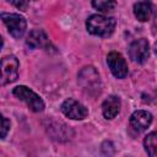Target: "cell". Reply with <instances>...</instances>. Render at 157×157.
Masks as SVG:
<instances>
[{"label":"cell","instance_id":"obj_1","mask_svg":"<svg viewBox=\"0 0 157 157\" xmlns=\"http://www.w3.org/2000/svg\"><path fill=\"white\" fill-rule=\"evenodd\" d=\"M117 26V21L114 17H108L104 15H91L86 21V28L87 31L97 37L107 38L113 34Z\"/></svg>","mask_w":157,"mask_h":157},{"label":"cell","instance_id":"obj_2","mask_svg":"<svg viewBox=\"0 0 157 157\" xmlns=\"http://www.w3.org/2000/svg\"><path fill=\"white\" fill-rule=\"evenodd\" d=\"M77 81L83 92L88 96L96 97L101 93L102 82L98 71L93 66H85L77 75Z\"/></svg>","mask_w":157,"mask_h":157},{"label":"cell","instance_id":"obj_3","mask_svg":"<svg viewBox=\"0 0 157 157\" xmlns=\"http://www.w3.org/2000/svg\"><path fill=\"white\" fill-rule=\"evenodd\" d=\"M12 93L15 97H17L20 101L25 102L27 104V107L36 113L43 112L45 108V104L43 102V99L31 88H28L27 86H16L12 90Z\"/></svg>","mask_w":157,"mask_h":157},{"label":"cell","instance_id":"obj_4","mask_svg":"<svg viewBox=\"0 0 157 157\" xmlns=\"http://www.w3.org/2000/svg\"><path fill=\"white\" fill-rule=\"evenodd\" d=\"M0 17L4 22V25L6 26L9 33L16 38L20 39L27 28V22L26 18L23 16H21L20 13H7V12H1Z\"/></svg>","mask_w":157,"mask_h":157},{"label":"cell","instance_id":"obj_5","mask_svg":"<svg viewBox=\"0 0 157 157\" xmlns=\"http://www.w3.org/2000/svg\"><path fill=\"white\" fill-rule=\"evenodd\" d=\"M18 65V60L15 55H6L1 59V86L17 80Z\"/></svg>","mask_w":157,"mask_h":157},{"label":"cell","instance_id":"obj_6","mask_svg":"<svg viewBox=\"0 0 157 157\" xmlns=\"http://www.w3.org/2000/svg\"><path fill=\"white\" fill-rule=\"evenodd\" d=\"M60 110L65 117L74 120H82L88 115V109L74 98L65 99L60 105Z\"/></svg>","mask_w":157,"mask_h":157},{"label":"cell","instance_id":"obj_7","mask_svg":"<svg viewBox=\"0 0 157 157\" xmlns=\"http://www.w3.org/2000/svg\"><path fill=\"white\" fill-rule=\"evenodd\" d=\"M129 56L134 63L144 64L150 58V44L147 39L140 38L134 40L129 47Z\"/></svg>","mask_w":157,"mask_h":157},{"label":"cell","instance_id":"obj_8","mask_svg":"<svg viewBox=\"0 0 157 157\" xmlns=\"http://www.w3.org/2000/svg\"><path fill=\"white\" fill-rule=\"evenodd\" d=\"M107 64L110 69V72L117 78H124L128 75V64L124 56L118 52H110L107 55Z\"/></svg>","mask_w":157,"mask_h":157},{"label":"cell","instance_id":"obj_9","mask_svg":"<svg viewBox=\"0 0 157 157\" xmlns=\"http://www.w3.org/2000/svg\"><path fill=\"white\" fill-rule=\"evenodd\" d=\"M152 119L153 118H152V114L150 112L140 109V110H135L131 114L129 123H130V126L132 130H135L136 132H144L151 125Z\"/></svg>","mask_w":157,"mask_h":157},{"label":"cell","instance_id":"obj_10","mask_svg":"<svg viewBox=\"0 0 157 157\" xmlns=\"http://www.w3.org/2000/svg\"><path fill=\"white\" fill-rule=\"evenodd\" d=\"M26 44L29 49H37V48L47 49L50 45V42H49L47 33L43 29H33L27 36Z\"/></svg>","mask_w":157,"mask_h":157},{"label":"cell","instance_id":"obj_11","mask_svg":"<svg viewBox=\"0 0 157 157\" xmlns=\"http://www.w3.org/2000/svg\"><path fill=\"white\" fill-rule=\"evenodd\" d=\"M120 107H121L120 98L118 96H115V94L109 96L102 103V113H103V117L105 119H114L118 115V113L120 112Z\"/></svg>","mask_w":157,"mask_h":157},{"label":"cell","instance_id":"obj_12","mask_svg":"<svg viewBox=\"0 0 157 157\" xmlns=\"http://www.w3.org/2000/svg\"><path fill=\"white\" fill-rule=\"evenodd\" d=\"M152 13V5L148 1H137L134 4V15L135 17L141 21L145 22L150 18Z\"/></svg>","mask_w":157,"mask_h":157},{"label":"cell","instance_id":"obj_13","mask_svg":"<svg viewBox=\"0 0 157 157\" xmlns=\"http://www.w3.org/2000/svg\"><path fill=\"white\" fill-rule=\"evenodd\" d=\"M144 146L148 157H157V132L156 131L147 134V136L144 140Z\"/></svg>","mask_w":157,"mask_h":157},{"label":"cell","instance_id":"obj_14","mask_svg":"<svg viewBox=\"0 0 157 157\" xmlns=\"http://www.w3.org/2000/svg\"><path fill=\"white\" fill-rule=\"evenodd\" d=\"M117 2L115 1H102V0H98V1H92V6L102 12H108V11H112L114 7H115Z\"/></svg>","mask_w":157,"mask_h":157},{"label":"cell","instance_id":"obj_15","mask_svg":"<svg viewBox=\"0 0 157 157\" xmlns=\"http://www.w3.org/2000/svg\"><path fill=\"white\" fill-rule=\"evenodd\" d=\"M10 130V120L6 117H2V128H1V139H5Z\"/></svg>","mask_w":157,"mask_h":157},{"label":"cell","instance_id":"obj_16","mask_svg":"<svg viewBox=\"0 0 157 157\" xmlns=\"http://www.w3.org/2000/svg\"><path fill=\"white\" fill-rule=\"evenodd\" d=\"M11 4L15 5L16 7H18L22 11H25L27 9V6H28V2L27 1H11Z\"/></svg>","mask_w":157,"mask_h":157},{"label":"cell","instance_id":"obj_17","mask_svg":"<svg viewBox=\"0 0 157 157\" xmlns=\"http://www.w3.org/2000/svg\"><path fill=\"white\" fill-rule=\"evenodd\" d=\"M153 52H155V54H156V56H157V42H156L155 45H153Z\"/></svg>","mask_w":157,"mask_h":157}]
</instances>
